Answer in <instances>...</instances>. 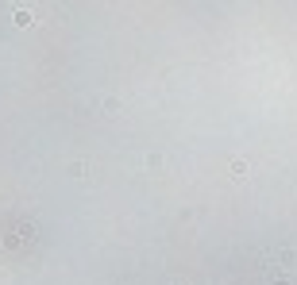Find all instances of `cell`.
<instances>
[{"instance_id": "1", "label": "cell", "mask_w": 297, "mask_h": 285, "mask_svg": "<svg viewBox=\"0 0 297 285\" xmlns=\"http://www.w3.org/2000/svg\"><path fill=\"white\" fill-rule=\"evenodd\" d=\"M16 23L19 27H31V23H35V16H31V12H16Z\"/></svg>"}]
</instances>
